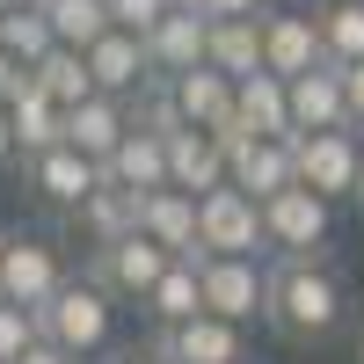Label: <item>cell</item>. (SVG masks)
Segmentation results:
<instances>
[{"label":"cell","instance_id":"obj_1","mask_svg":"<svg viewBox=\"0 0 364 364\" xmlns=\"http://www.w3.org/2000/svg\"><path fill=\"white\" fill-rule=\"evenodd\" d=\"M350 321V277L336 269V255H269V314L262 328L291 350L328 343Z\"/></svg>","mask_w":364,"mask_h":364},{"label":"cell","instance_id":"obj_2","mask_svg":"<svg viewBox=\"0 0 364 364\" xmlns=\"http://www.w3.org/2000/svg\"><path fill=\"white\" fill-rule=\"evenodd\" d=\"M37 328H44L58 350H73V357L87 364V357H102L109 336H117V299H109L95 277H80V269H73V277L37 306Z\"/></svg>","mask_w":364,"mask_h":364},{"label":"cell","instance_id":"obj_3","mask_svg":"<svg viewBox=\"0 0 364 364\" xmlns=\"http://www.w3.org/2000/svg\"><path fill=\"white\" fill-rule=\"evenodd\" d=\"M262 240L269 255H328L336 248V197L284 182L277 197H262Z\"/></svg>","mask_w":364,"mask_h":364},{"label":"cell","instance_id":"obj_4","mask_svg":"<svg viewBox=\"0 0 364 364\" xmlns=\"http://www.w3.org/2000/svg\"><path fill=\"white\" fill-rule=\"evenodd\" d=\"M175 255L161 248V240L154 233H117V240H95V248H87V262H80V277H95L109 299H117V306H139V299L146 291H154L161 284V269H168Z\"/></svg>","mask_w":364,"mask_h":364},{"label":"cell","instance_id":"obj_5","mask_svg":"<svg viewBox=\"0 0 364 364\" xmlns=\"http://www.w3.org/2000/svg\"><path fill=\"white\" fill-rule=\"evenodd\" d=\"M291 168L306 190L321 197H350L357 204V182H364V132L357 124H328V132H291Z\"/></svg>","mask_w":364,"mask_h":364},{"label":"cell","instance_id":"obj_6","mask_svg":"<svg viewBox=\"0 0 364 364\" xmlns=\"http://www.w3.org/2000/svg\"><path fill=\"white\" fill-rule=\"evenodd\" d=\"M204 277V306L226 314L240 328H255L269 314V255H197Z\"/></svg>","mask_w":364,"mask_h":364},{"label":"cell","instance_id":"obj_7","mask_svg":"<svg viewBox=\"0 0 364 364\" xmlns=\"http://www.w3.org/2000/svg\"><path fill=\"white\" fill-rule=\"evenodd\" d=\"M197 233H204V255H269L262 197H248L240 182H219V190L197 197Z\"/></svg>","mask_w":364,"mask_h":364},{"label":"cell","instance_id":"obj_8","mask_svg":"<svg viewBox=\"0 0 364 364\" xmlns=\"http://www.w3.org/2000/svg\"><path fill=\"white\" fill-rule=\"evenodd\" d=\"M73 277L66 248H58L51 233H8L0 240V291L22 299V306H44V299Z\"/></svg>","mask_w":364,"mask_h":364},{"label":"cell","instance_id":"obj_9","mask_svg":"<svg viewBox=\"0 0 364 364\" xmlns=\"http://www.w3.org/2000/svg\"><path fill=\"white\" fill-rule=\"evenodd\" d=\"M321 58H328L321 8H314V0H269V8H262V66L291 80V73L321 66Z\"/></svg>","mask_w":364,"mask_h":364},{"label":"cell","instance_id":"obj_10","mask_svg":"<svg viewBox=\"0 0 364 364\" xmlns=\"http://www.w3.org/2000/svg\"><path fill=\"white\" fill-rule=\"evenodd\" d=\"M22 175H29V190H37V204H51V211H66V219H73V211L87 204V190L102 182V161H87L80 146L58 139V146H44V154H29Z\"/></svg>","mask_w":364,"mask_h":364},{"label":"cell","instance_id":"obj_11","mask_svg":"<svg viewBox=\"0 0 364 364\" xmlns=\"http://www.w3.org/2000/svg\"><path fill=\"white\" fill-rule=\"evenodd\" d=\"M154 343L175 357V364H248V328L226 321V314H190L175 328H154Z\"/></svg>","mask_w":364,"mask_h":364},{"label":"cell","instance_id":"obj_12","mask_svg":"<svg viewBox=\"0 0 364 364\" xmlns=\"http://www.w3.org/2000/svg\"><path fill=\"white\" fill-rule=\"evenodd\" d=\"M226 182H240L248 197H277L284 182H299V168H291V139H269V132H240V139H226Z\"/></svg>","mask_w":364,"mask_h":364},{"label":"cell","instance_id":"obj_13","mask_svg":"<svg viewBox=\"0 0 364 364\" xmlns=\"http://www.w3.org/2000/svg\"><path fill=\"white\" fill-rule=\"evenodd\" d=\"M175 87V109H182V124H197V132H233V102H240V80L233 73H219L204 58V66H190V73H175L168 80Z\"/></svg>","mask_w":364,"mask_h":364},{"label":"cell","instance_id":"obj_14","mask_svg":"<svg viewBox=\"0 0 364 364\" xmlns=\"http://www.w3.org/2000/svg\"><path fill=\"white\" fill-rule=\"evenodd\" d=\"M132 132V95H109V87H95L87 102L66 109V146H80L87 161H109L117 146H124Z\"/></svg>","mask_w":364,"mask_h":364},{"label":"cell","instance_id":"obj_15","mask_svg":"<svg viewBox=\"0 0 364 364\" xmlns=\"http://www.w3.org/2000/svg\"><path fill=\"white\" fill-rule=\"evenodd\" d=\"M204 44H211V15H197V8H175L146 29V58H154V73H190V66H204Z\"/></svg>","mask_w":364,"mask_h":364},{"label":"cell","instance_id":"obj_16","mask_svg":"<svg viewBox=\"0 0 364 364\" xmlns=\"http://www.w3.org/2000/svg\"><path fill=\"white\" fill-rule=\"evenodd\" d=\"M87 66H95V87H109V95H139L146 80H154V58H146V37L124 22H109L95 44H87Z\"/></svg>","mask_w":364,"mask_h":364},{"label":"cell","instance_id":"obj_17","mask_svg":"<svg viewBox=\"0 0 364 364\" xmlns=\"http://www.w3.org/2000/svg\"><path fill=\"white\" fill-rule=\"evenodd\" d=\"M240 132L291 139V80H284V73H269V66L240 73V102H233V132H226V139H240Z\"/></svg>","mask_w":364,"mask_h":364},{"label":"cell","instance_id":"obj_18","mask_svg":"<svg viewBox=\"0 0 364 364\" xmlns=\"http://www.w3.org/2000/svg\"><path fill=\"white\" fill-rule=\"evenodd\" d=\"M139 226L154 233L168 255H204V233H197V190H175V182L146 190V197H139Z\"/></svg>","mask_w":364,"mask_h":364},{"label":"cell","instance_id":"obj_19","mask_svg":"<svg viewBox=\"0 0 364 364\" xmlns=\"http://www.w3.org/2000/svg\"><path fill=\"white\" fill-rule=\"evenodd\" d=\"M328 124H350V95H343V66L336 58L291 73V132H328Z\"/></svg>","mask_w":364,"mask_h":364},{"label":"cell","instance_id":"obj_20","mask_svg":"<svg viewBox=\"0 0 364 364\" xmlns=\"http://www.w3.org/2000/svg\"><path fill=\"white\" fill-rule=\"evenodd\" d=\"M168 182L175 190H219L226 182V139L219 132H197V124H182V132H168Z\"/></svg>","mask_w":364,"mask_h":364},{"label":"cell","instance_id":"obj_21","mask_svg":"<svg viewBox=\"0 0 364 364\" xmlns=\"http://www.w3.org/2000/svg\"><path fill=\"white\" fill-rule=\"evenodd\" d=\"M102 175L124 182V190H161V182H168V132H154V124H139V117H132V132H124V146L102 161Z\"/></svg>","mask_w":364,"mask_h":364},{"label":"cell","instance_id":"obj_22","mask_svg":"<svg viewBox=\"0 0 364 364\" xmlns=\"http://www.w3.org/2000/svg\"><path fill=\"white\" fill-rule=\"evenodd\" d=\"M139 197L146 190H124V182H95V190H87V204L73 211V233L87 240V248H95V240H117V233H139Z\"/></svg>","mask_w":364,"mask_h":364},{"label":"cell","instance_id":"obj_23","mask_svg":"<svg viewBox=\"0 0 364 364\" xmlns=\"http://www.w3.org/2000/svg\"><path fill=\"white\" fill-rule=\"evenodd\" d=\"M139 314L154 321V328H175V321L204 314V277H197V255H175V262L161 269V284L139 299Z\"/></svg>","mask_w":364,"mask_h":364},{"label":"cell","instance_id":"obj_24","mask_svg":"<svg viewBox=\"0 0 364 364\" xmlns=\"http://www.w3.org/2000/svg\"><path fill=\"white\" fill-rule=\"evenodd\" d=\"M204 58H211L219 73H233V80L255 73V66H262V15H219V22H211Z\"/></svg>","mask_w":364,"mask_h":364},{"label":"cell","instance_id":"obj_25","mask_svg":"<svg viewBox=\"0 0 364 364\" xmlns=\"http://www.w3.org/2000/svg\"><path fill=\"white\" fill-rule=\"evenodd\" d=\"M37 87H44L58 109L87 102V95H95V66H87V51H80V44H51V51L37 58Z\"/></svg>","mask_w":364,"mask_h":364},{"label":"cell","instance_id":"obj_26","mask_svg":"<svg viewBox=\"0 0 364 364\" xmlns=\"http://www.w3.org/2000/svg\"><path fill=\"white\" fill-rule=\"evenodd\" d=\"M8 117H15V146H22V161L66 139V109H58V102L44 95V87H29V95H22V102H15Z\"/></svg>","mask_w":364,"mask_h":364},{"label":"cell","instance_id":"obj_27","mask_svg":"<svg viewBox=\"0 0 364 364\" xmlns=\"http://www.w3.org/2000/svg\"><path fill=\"white\" fill-rule=\"evenodd\" d=\"M321 8V44L336 66H357L364 58V0H314Z\"/></svg>","mask_w":364,"mask_h":364},{"label":"cell","instance_id":"obj_28","mask_svg":"<svg viewBox=\"0 0 364 364\" xmlns=\"http://www.w3.org/2000/svg\"><path fill=\"white\" fill-rule=\"evenodd\" d=\"M0 44H8L15 58H29V66H37V58L58 44V29H51L44 8H0Z\"/></svg>","mask_w":364,"mask_h":364},{"label":"cell","instance_id":"obj_29","mask_svg":"<svg viewBox=\"0 0 364 364\" xmlns=\"http://www.w3.org/2000/svg\"><path fill=\"white\" fill-rule=\"evenodd\" d=\"M44 15H51V29H58V44H95L102 29H109V0H44Z\"/></svg>","mask_w":364,"mask_h":364},{"label":"cell","instance_id":"obj_30","mask_svg":"<svg viewBox=\"0 0 364 364\" xmlns=\"http://www.w3.org/2000/svg\"><path fill=\"white\" fill-rule=\"evenodd\" d=\"M37 336H44V328H37V306H22V299L0 291V364H15Z\"/></svg>","mask_w":364,"mask_h":364},{"label":"cell","instance_id":"obj_31","mask_svg":"<svg viewBox=\"0 0 364 364\" xmlns=\"http://www.w3.org/2000/svg\"><path fill=\"white\" fill-rule=\"evenodd\" d=\"M29 87H37V66H29V58H15L8 44H0V109H15Z\"/></svg>","mask_w":364,"mask_h":364},{"label":"cell","instance_id":"obj_32","mask_svg":"<svg viewBox=\"0 0 364 364\" xmlns=\"http://www.w3.org/2000/svg\"><path fill=\"white\" fill-rule=\"evenodd\" d=\"M168 8H175V0H109V22H124V29H139V37H146Z\"/></svg>","mask_w":364,"mask_h":364},{"label":"cell","instance_id":"obj_33","mask_svg":"<svg viewBox=\"0 0 364 364\" xmlns=\"http://www.w3.org/2000/svg\"><path fill=\"white\" fill-rule=\"evenodd\" d=\"M102 364H175L161 343H124V350H102Z\"/></svg>","mask_w":364,"mask_h":364},{"label":"cell","instance_id":"obj_34","mask_svg":"<svg viewBox=\"0 0 364 364\" xmlns=\"http://www.w3.org/2000/svg\"><path fill=\"white\" fill-rule=\"evenodd\" d=\"M182 8H197V15H211V22H219V15H262L269 0H182Z\"/></svg>","mask_w":364,"mask_h":364},{"label":"cell","instance_id":"obj_35","mask_svg":"<svg viewBox=\"0 0 364 364\" xmlns=\"http://www.w3.org/2000/svg\"><path fill=\"white\" fill-rule=\"evenodd\" d=\"M343 95H350V124L364 132V58H357V66H343Z\"/></svg>","mask_w":364,"mask_h":364},{"label":"cell","instance_id":"obj_36","mask_svg":"<svg viewBox=\"0 0 364 364\" xmlns=\"http://www.w3.org/2000/svg\"><path fill=\"white\" fill-rule=\"evenodd\" d=\"M15 364H80V357H73V350H58L51 336H37V343H29V350H22Z\"/></svg>","mask_w":364,"mask_h":364},{"label":"cell","instance_id":"obj_37","mask_svg":"<svg viewBox=\"0 0 364 364\" xmlns=\"http://www.w3.org/2000/svg\"><path fill=\"white\" fill-rule=\"evenodd\" d=\"M15 154H22V146H15V117H8V109H0V168H8Z\"/></svg>","mask_w":364,"mask_h":364},{"label":"cell","instance_id":"obj_38","mask_svg":"<svg viewBox=\"0 0 364 364\" xmlns=\"http://www.w3.org/2000/svg\"><path fill=\"white\" fill-rule=\"evenodd\" d=\"M0 8H44V0H0Z\"/></svg>","mask_w":364,"mask_h":364},{"label":"cell","instance_id":"obj_39","mask_svg":"<svg viewBox=\"0 0 364 364\" xmlns=\"http://www.w3.org/2000/svg\"><path fill=\"white\" fill-rule=\"evenodd\" d=\"M357 211H364V182H357Z\"/></svg>","mask_w":364,"mask_h":364},{"label":"cell","instance_id":"obj_40","mask_svg":"<svg viewBox=\"0 0 364 364\" xmlns=\"http://www.w3.org/2000/svg\"><path fill=\"white\" fill-rule=\"evenodd\" d=\"M357 364H364V336H357Z\"/></svg>","mask_w":364,"mask_h":364},{"label":"cell","instance_id":"obj_41","mask_svg":"<svg viewBox=\"0 0 364 364\" xmlns=\"http://www.w3.org/2000/svg\"><path fill=\"white\" fill-rule=\"evenodd\" d=\"M0 240H8V233H0Z\"/></svg>","mask_w":364,"mask_h":364}]
</instances>
